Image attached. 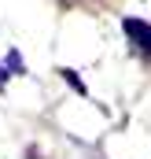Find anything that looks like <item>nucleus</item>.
<instances>
[{"label": "nucleus", "mask_w": 151, "mask_h": 159, "mask_svg": "<svg viewBox=\"0 0 151 159\" xmlns=\"http://www.w3.org/2000/svg\"><path fill=\"white\" fill-rule=\"evenodd\" d=\"M125 34L133 37V44H136L140 52L151 56V26H148V22H140V19H125Z\"/></svg>", "instance_id": "f257e3e1"}]
</instances>
